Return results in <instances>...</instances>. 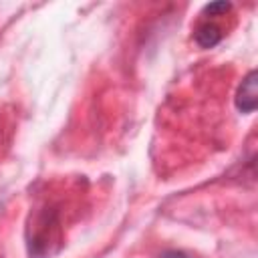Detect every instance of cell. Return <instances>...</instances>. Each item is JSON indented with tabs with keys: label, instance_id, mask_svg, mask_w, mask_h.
Here are the masks:
<instances>
[{
	"label": "cell",
	"instance_id": "obj_1",
	"mask_svg": "<svg viewBox=\"0 0 258 258\" xmlns=\"http://www.w3.org/2000/svg\"><path fill=\"white\" fill-rule=\"evenodd\" d=\"M256 85H258V75H256V71H250L242 79V83H240V87L236 91V99L234 101H236L238 111L252 113L258 107V89H256Z\"/></svg>",
	"mask_w": 258,
	"mask_h": 258
},
{
	"label": "cell",
	"instance_id": "obj_2",
	"mask_svg": "<svg viewBox=\"0 0 258 258\" xmlns=\"http://www.w3.org/2000/svg\"><path fill=\"white\" fill-rule=\"evenodd\" d=\"M194 38H196V42H198L202 48H212V46H216V44L220 42L222 30H220V26L214 24V22H204V24H200V26L196 28Z\"/></svg>",
	"mask_w": 258,
	"mask_h": 258
},
{
	"label": "cell",
	"instance_id": "obj_3",
	"mask_svg": "<svg viewBox=\"0 0 258 258\" xmlns=\"http://www.w3.org/2000/svg\"><path fill=\"white\" fill-rule=\"evenodd\" d=\"M230 8H232L230 2H212V4H208V6L204 8V12L210 14V16H220V14L228 12Z\"/></svg>",
	"mask_w": 258,
	"mask_h": 258
},
{
	"label": "cell",
	"instance_id": "obj_4",
	"mask_svg": "<svg viewBox=\"0 0 258 258\" xmlns=\"http://www.w3.org/2000/svg\"><path fill=\"white\" fill-rule=\"evenodd\" d=\"M159 258H189L185 252H179V250H167V252H163Z\"/></svg>",
	"mask_w": 258,
	"mask_h": 258
}]
</instances>
